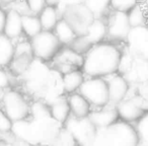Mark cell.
<instances>
[{"label":"cell","mask_w":148,"mask_h":146,"mask_svg":"<svg viewBox=\"0 0 148 146\" xmlns=\"http://www.w3.org/2000/svg\"><path fill=\"white\" fill-rule=\"evenodd\" d=\"M63 128L52 116L31 118L12 123L11 133L15 139L27 146H51L56 136Z\"/></svg>","instance_id":"obj_1"},{"label":"cell","mask_w":148,"mask_h":146,"mask_svg":"<svg viewBox=\"0 0 148 146\" xmlns=\"http://www.w3.org/2000/svg\"><path fill=\"white\" fill-rule=\"evenodd\" d=\"M123 51L115 43L97 44L84 55L82 71L86 77H107L119 71Z\"/></svg>","instance_id":"obj_2"},{"label":"cell","mask_w":148,"mask_h":146,"mask_svg":"<svg viewBox=\"0 0 148 146\" xmlns=\"http://www.w3.org/2000/svg\"><path fill=\"white\" fill-rule=\"evenodd\" d=\"M53 74L54 69L50 63L35 58L27 71L17 79L19 88L31 99H41Z\"/></svg>","instance_id":"obj_3"},{"label":"cell","mask_w":148,"mask_h":146,"mask_svg":"<svg viewBox=\"0 0 148 146\" xmlns=\"http://www.w3.org/2000/svg\"><path fill=\"white\" fill-rule=\"evenodd\" d=\"M138 143L135 126L118 120L109 127L97 129L92 146H136Z\"/></svg>","instance_id":"obj_4"},{"label":"cell","mask_w":148,"mask_h":146,"mask_svg":"<svg viewBox=\"0 0 148 146\" xmlns=\"http://www.w3.org/2000/svg\"><path fill=\"white\" fill-rule=\"evenodd\" d=\"M32 99L21 88L11 86L0 93V107L12 122L27 119Z\"/></svg>","instance_id":"obj_5"},{"label":"cell","mask_w":148,"mask_h":146,"mask_svg":"<svg viewBox=\"0 0 148 146\" xmlns=\"http://www.w3.org/2000/svg\"><path fill=\"white\" fill-rule=\"evenodd\" d=\"M121 73L130 85H137L148 81V60L136 57L130 52H123L119 66Z\"/></svg>","instance_id":"obj_6"},{"label":"cell","mask_w":148,"mask_h":146,"mask_svg":"<svg viewBox=\"0 0 148 146\" xmlns=\"http://www.w3.org/2000/svg\"><path fill=\"white\" fill-rule=\"evenodd\" d=\"M78 93L88 101L92 108L110 105L108 83L103 77H85Z\"/></svg>","instance_id":"obj_7"},{"label":"cell","mask_w":148,"mask_h":146,"mask_svg":"<svg viewBox=\"0 0 148 146\" xmlns=\"http://www.w3.org/2000/svg\"><path fill=\"white\" fill-rule=\"evenodd\" d=\"M29 42L35 58L48 63L54 59L62 48L53 31H42L39 35L29 40Z\"/></svg>","instance_id":"obj_8"},{"label":"cell","mask_w":148,"mask_h":146,"mask_svg":"<svg viewBox=\"0 0 148 146\" xmlns=\"http://www.w3.org/2000/svg\"><path fill=\"white\" fill-rule=\"evenodd\" d=\"M64 127L73 136L78 146H92L97 128L89 118H75L70 116Z\"/></svg>","instance_id":"obj_9"},{"label":"cell","mask_w":148,"mask_h":146,"mask_svg":"<svg viewBox=\"0 0 148 146\" xmlns=\"http://www.w3.org/2000/svg\"><path fill=\"white\" fill-rule=\"evenodd\" d=\"M35 59L29 39L23 37L15 42V54L8 68L12 76L15 79L19 78L29 67L33 60Z\"/></svg>","instance_id":"obj_10"},{"label":"cell","mask_w":148,"mask_h":146,"mask_svg":"<svg viewBox=\"0 0 148 146\" xmlns=\"http://www.w3.org/2000/svg\"><path fill=\"white\" fill-rule=\"evenodd\" d=\"M105 19L108 27L107 41L115 44L126 42L132 29L127 13L111 10Z\"/></svg>","instance_id":"obj_11"},{"label":"cell","mask_w":148,"mask_h":146,"mask_svg":"<svg viewBox=\"0 0 148 146\" xmlns=\"http://www.w3.org/2000/svg\"><path fill=\"white\" fill-rule=\"evenodd\" d=\"M61 17L70 23L77 36L84 35L89 25L95 19L93 14L83 4V2L68 6L62 12Z\"/></svg>","instance_id":"obj_12"},{"label":"cell","mask_w":148,"mask_h":146,"mask_svg":"<svg viewBox=\"0 0 148 146\" xmlns=\"http://www.w3.org/2000/svg\"><path fill=\"white\" fill-rule=\"evenodd\" d=\"M84 56L76 53L69 46H63L59 50L50 65L55 71L61 75L75 69H81L83 65Z\"/></svg>","instance_id":"obj_13"},{"label":"cell","mask_w":148,"mask_h":146,"mask_svg":"<svg viewBox=\"0 0 148 146\" xmlns=\"http://www.w3.org/2000/svg\"><path fill=\"white\" fill-rule=\"evenodd\" d=\"M125 43L132 55L148 60V25L132 27Z\"/></svg>","instance_id":"obj_14"},{"label":"cell","mask_w":148,"mask_h":146,"mask_svg":"<svg viewBox=\"0 0 148 146\" xmlns=\"http://www.w3.org/2000/svg\"><path fill=\"white\" fill-rule=\"evenodd\" d=\"M116 109L119 114L120 120H123L131 124L136 123L147 111L141 99L137 95L135 97L128 95L125 99L116 105Z\"/></svg>","instance_id":"obj_15"},{"label":"cell","mask_w":148,"mask_h":146,"mask_svg":"<svg viewBox=\"0 0 148 146\" xmlns=\"http://www.w3.org/2000/svg\"><path fill=\"white\" fill-rule=\"evenodd\" d=\"M109 89L110 105L116 106L128 97L130 91V83L119 72L105 77Z\"/></svg>","instance_id":"obj_16"},{"label":"cell","mask_w":148,"mask_h":146,"mask_svg":"<svg viewBox=\"0 0 148 146\" xmlns=\"http://www.w3.org/2000/svg\"><path fill=\"white\" fill-rule=\"evenodd\" d=\"M88 118L97 129L107 128L120 120L116 106L112 105L103 108H92Z\"/></svg>","instance_id":"obj_17"},{"label":"cell","mask_w":148,"mask_h":146,"mask_svg":"<svg viewBox=\"0 0 148 146\" xmlns=\"http://www.w3.org/2000/svg\"><path fill=\"white\" fill-rule=\"evenodd\" d=\"M7 16L5 23L4 35L12 39L14 42L23 38V14L13 7H6Z\"/></svg>","instance_id":"obj_18"},{"label":"cell","mask_w":148,"mask_h":146,"mask_svg":"<svg viewBox=\"0 0 148 146\" xmlns=\"http://www.w3.org/2000/svg\"><path fill=\"white\" fill-rule=\"evenodd\" d=\"M71 116L75 118H87L90 114L92 107L81 93H73L67 95Z\"/></svg>","instance_id":"obj_19"},{"label":"cell","mask_w":148,"mask_h":146,"mask_svg":"<svg viewBox=\"0 0 148 146\" xmlns=\"http://www.w3.org/2000/svg\"><path fill=\"white\" fill-rule=\"evenodd\" d=\"M85 74L82 69H75L62 75L61 82L63 91L66 95L77 93L85 79Z\"/></svg>","instance_id":"obj_20"},{"label":"cell","mask_w":148,"mask_h":146,"mask_svg":"<svg viewBox=\"0 0 148 146\" xmlns=\"http://www.w3.org/2000/svg\"><path fill=\"white\" fill-rule=\"evenodd\" d=\"M84 36L92 45L103 43L108 39V27L106 19H95L89 25Z\"/></svg>","instance_id":"obj_21"},{"label":"cell","mask_w":148,"mask_h":146,"mask_svg":"<svg viewBox=\"0 0 148 146\" xmlns=\"http://www.w3.org/2000/svg\"><path fill=\"white\" fill-rule=\"evenodd\" d=\"M49 107H50V113H51L52 118L54 120H56L58 123H60L61 125L64 126L66 121L71 116L67 95H64L59 97L53 103L50 104Z\"/></svg>","instance_id":"obj_22"},{"label":"cell","mask_w":148,"mask_h":146,"mask_svg":"<svg viewBox=\"0 0 148 146\" xmlns=\"http://www.w3.org/2000/svg\"><path fill=\"white\" fill-rule=\"evenodd\" d=\"M15 54V42L4 34L0 35V67L7 68Z\"/></svg>","instance_id":"obj_23"},{"label":"cell","mask_w":148,"mask_h":146,"mask_svg":"<svg viewBox=\"0 0 148 146\" xmlns=\"http://www.w3.org/2000/svg\"><path fill=\"white\" fill-rule=\"evenodd\" d=\"M53 32L62 47L63 46H70L72 42H73V40L77 36L74 29L70 25V23L64 19H62V17L56 25Z\"/></svg>","instance_id":"obj_24"},{"label":"cell","mask_w":148,"mask_h":146,"mask_svg":"<svg viewBox=\"0 0 148 146\" xmlns=\"http://www.w3.org/2000/svg\"><path fill=\"white\" fill-rule=\"evenodd\" d=\"M38 15L43 31H53L61 19V14L58 8L53 5H47Z\"/></svg>","instance_id":"obj_25"},{"label":"cell","mask_w":148,"mask_h":146,"mask_svg":"<svg viewBox=\"0 0 148 146\" xmlns=\"http://www.w3.org/2000/svg\"><path fill=\"white\" fill-rule=\"evenodd\" d=\"M23 36L29 40L39 35L43 31L39 15L34 14V13L23 14Z\"/></svg>","instance_id":"obj_26"},{"label":"cell","mask_w":148,"mask_h":146,"mask_svg":"<svg viewBox=\"0 0 148 146\" xmlns=\"http://www.w3.org/2000/svg\"><path fill=\"white\" fill-rule=\"evenodd\" d=\"M127 14L132 27L148 25V8L141 2L134 6Z\"/></svg>","instance_id":"obj_27"},{"label":"cell","mask_w":148,"mask_h":146,"mask_svg":"<svg viewBox=\"0 0 148 146\" xmlns=\"http://www.w3.org/2000/svg\"><path fill=\"white\" fill-rule=\"evenodd\" d=\"M83 4L90 10L95 19H105L111 11L110 0H83Z\"/></svg>","instance_id":"obj_28"},{"label":"cell","mask_w":148,"mask_h":146,"mask_svg":"<svg viewBox=\"0 0 148 146\" xmlns=\"http://www.w3.org/2000/svg\"><path fill=\"white\" fill-rule=\"evenodd\" d=\"M92 46L93 45L87 40V38L84 35H82V36H76V38L73 40V42H72L69 47L73 51L76 52V53L84 56L91 49Z\"/></svg>","instance_id":"obj_29"},{"label":"cell","mask_w":148,"mask_h":146,"mask_svg":"<svg viewBox=\"0 0 148 146\" xmlns=\"http://www.w3.org/2000/svg\"><path fill=\"white\" fill-rule=\"evenodd\" d=\"M51 146H78V145H77L73 136L63 126V128L60 130V132L56 136L55 140L53 141Z\"/></svg>","instance_id":"obj_30"},{"label":"cell","mask_w":148,"mask_h":146,"mask_svg":"<svg viewBox=\"0 0 148 146\" xmlns=\"http://www.w3.org/2000/svg\"><path fill=\"white\" fill-rule=\"evenodd\" d=\"M135 129L139 137V142L148 143V111L136 122Z\"/></svg>","instance_id":"obj_31"},{"label":"cell","mask_w":148,"mask_h":146,"mask_svg":"<svg viewBox=\"0 0 148 146\" xmlns=\"http://www.w3.org/2000/svg\"><path fill=\"white\" fill-rule=\"evenodd\" d=\"M139 2L140 0H110V6L111 10L128 13Z\"/></svg>","instance_id":"obj_32"},{"label":"cell","mask_w":148,"mask_h":146,"mask_svg":"<svg viewBox=\"0 0 148 146\" xmlns=\"http://www.w3.org/2000/svg\"><path fill=\"white\" fill-rule=\"evenodd\" d=\"M16 79L12 76L8 68L0 67V93L11 86H14L13 81Z\"/></svg>","instance_id":"obj_33"},{"label":"cell","mask_w":148,"mask_h":146,"mask_svg":"<svg viewBox=\"0 0 148 146\" xmlns=\"http://www.w3.org/2000/svg\"><path fill=\"white\" fill-rule=\"evenodd\" d=\"M13 122L9 119L8 116L5 114V112L0 107V134L8 133L11 131Z\"/></svg>","instance_id":"obj_34"},{"label":"cell","mask_w":148,"mask_h":146,"mask_svg":"<svg viewBox=\"0 0 148 146\" xmlns=\"http://www.w3.org/2000/svg\"><path fill=\"white\" fill-rule=\"evenodd\" d=\"M25 2L29 12L37 15L47 6L46 0H25Z\"/></svg>","instance_id":"obj_35"},{"label":"cell","mask_w":148,"mask_h":146,"mask_svg":"<svg viewBox=\"0 0 148 146\" xmlns=\"http://www.w3.org/2000/svg\"><path fill=\"white\" fill-rule=\"evenodd\" d=\"M83 0H59V2L57 4V8L59 10L60 14H62L64 10L67 8L68 6H71L74 4H78V3H82Z\"/></svg>","instance_id":"obj_36"},{"label":"cell","mask_w":148,"mask_h":146,"mask_svg":"<svg viewBox=\"0 0 148 146\" xmlns=\"http://www.w3.org/2000/svg\"><path fill=\"white\" fill-rule=\"evenodd\" d=\"M6 16H7V10L4 6L0 7V35L4 34L5 29V23H6Z\"/></svg>","instance_id":"obj_37"},{"label":"cell","mask_w":148,"mask_h":146,"mask_svg":"<svg viewBox=\"0 0 148 146\" xmlns=\"http://www.w3.org/2000/svg\"><path fill=\"white\" fill-rule=\"evenodd\" d=\"M47 5H53V6H57L59 0H46Z\"/></svg>","instance_id":"obj_38"},{"label":"cell","mask_w":148,"mask_h":146,"mask_svg":"<svg viewBox=\"0 0 148 146\" xmlns=\"http://www.w3.org/2000/svg\"><path fill=\"white\" fill-rule=\"evenodd\" d=\"M2 1V6H7V5H9L10 3L14 2L15 0H1Z\"/></svg>","instance_id":"obj_39"},{"label":"cell","mask_w":148,"mask_h":146,"mask_svg":"<svg viewBox=\"0 0 148 146\" xmlns=\"http://www.w3.org/2000/svg\"><path fill=\"white\" fill-rule=\"evenodd\" d=\"M140 2H141L142 4H144L148 8V0H140Z\"/></svg>","instance_id":"obj_40"},{"label":"cell","mask_w":148,"mask_h":146,"mask_svg":"<svg viewBox=\"0 0 148 146\" xmlns=\"http://www.w3.org/2000/svg\"><path fill=\"white\" fill-rule=\"evenodd\" d=\"M136 146H148V143H142V142H139Z\"/></svg>","instance_id":"obj_41"},{"label":"cell","mask_w":148,"mask_h":146,"mask_svg":"<svg viewBox=\"0 0 148 146\" xmlns=\"http://www.w3.org/2000/svg\"><path fill=\"white\" fill-rule=\"evenodd\" d=\"M2 6V1H1V0H0V7Z\"/></svg>","instance_id":"obj_42"},{"label":"cell","mask_w":148,"mask_h":146,"mask_svg":"<svg viewBox=\"0 0 148 146\" xmlns=\"http://www.w3.org/2000/svg\"><path fill=\"white\" fill-rule=\"evenodd\" d=\"M18 146H27V145H25V144H23V143H21V145H18Z\"/></svg>","instance_id":"obj_43"},{"label":"cell","mask_w":148,"mask_h":146,"mask_svg":"<svg viewBox=\"0 0 148 146\" xmlns=\"http://www.w3.org/2000/svg\"><path fill=\"white\" fill-rule=\"evenodd\" d=\"M40 146H47V145H40Z\"/></svg>","instance_id":"obj_44"}]
</instances>
